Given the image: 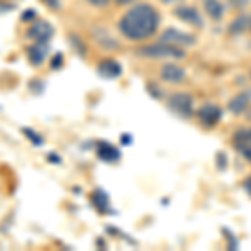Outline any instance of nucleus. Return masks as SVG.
I'll list each match as a JSON object with an SVG mask.
<instances>
[{"label":"nucleus","instance_id":"1","mask_svg":"<svg viewBox=\"0 0 251 251\" xmlns=\"http://www.w3.org/2000/svg\"><path fill=\"white\" fill-rule=\"evenodd\" d=\"M159 15L148 3L136 5L134 9L127 10L119 22L121 32L131 40H143L151 37L157 29Z\"/></svg>","mask_w":251,"mask_h":251},{"label":"nucleus","instance_id":"2","mask_svg":"<svg viewBox=\"0 0 251 251\" xmlns=\"http://www.w3.org/2000/svg\"><path fill=\"white\" fill-rule=\"evenodd\" d=\"M54 34V27L46 20H34L32 25L27 29V37L34 42H49Z\"/></svg>","mask_w":251,"mask_h":251},{"label":"nucleus","instance_id":"3","mask_svg":"<svg viewBox=\"0 0 251 251\" xmlns=\"http://www.w3.org/2000/svg\"><path fill=\"white\" fill-rule=\"evenodd\" d=\"M141 54L146 57H184V52L179 50L176 46H169V44H159V46H148L141 50Z\"/></svg>","mask_w":251,"mask_h":251},{"label":"nucleus","instance_id":"4","mask_svg":"<svg viewBox=\"0 0 251 251\" xmlns=\"http://www.w3.org/2000/svg\"><path fill=\"white\" fill-rule=\"evenodd\" d=\"M169 107L183 117L193 114V99L188 94H174L169 97Z\"/></svg>","mask_w":251,"mask_h":251},{"label":"nucleus","instance_id":"5","mask_svg":"<svg viewBox=\"0 0 251 251\" xmlns=\"http://www.w3.org/2000/svg\"><path fill=\"white\" fill-rule=\"evenodd\" d=\"M161 42L169 44V46H191L194 44V39L189 34H184V32L177 30V29H169L166 30L161 37Z\"/></svg>","mask_w":251,"mask_h":251},{"label":"nucleus","instance_id":"6","mask_svg":"<svg viewBox=\"0 0 251 251\" xmlns=\"http://www.w3.org/2000/svg\"><path fill=\"white\" fill-rule=\"evenodd\" d=\"M198 117H200V121L203 123L204 126H208V127H211L218 123V121L221 119V109L216 107L214 104H206L200 109V112H198Z\"/></svg>","mask_w":251,"mask_h":251},{"label":"nucleus","instance_id":"7","mask_svg":"<svg viewBox=\"0 0 251 251\" xmlns=\"http://www.w3.org/2000/svg\"><path fill=\"white\" fill-rule=\"evenodd\" d=\"M49 54V46L47 42H34V46L27 49V57L32 62V66H40L44 62V59Z\"/></svg>","mask_w":251,"mask_h":251},{"label":"nucleus","instance_id":"8","mask_svg":"<svg viewBox=\"0 0 251 251\" xmlns=\"http://www.w3.org/2000/svg\"><path fill=\"white\" fill-rule=\"evenodd\" d=\"M161 77H163L166 82H183L186 77V72L181 67H177L176 64H166L163 67V72H161Z\"/></svg>","mask_w":251,"mask_h":251},{"label":"nucleus","instance_id":"9","mask_svg":"<svg viewBox=\"0 0 251 251\" xmlns=\"http://www.w3.org/2000/svg\"><path fill=\"white\" fill-rule=\"evenodd\" d=\"M176 15L184 22L191 24V25L196 27H203V19H201L200 12L193 7H177L176 9Z\"/></svg>","mask_w":251,"mask_h":251},{"label":"nucleus","instance_id":"10","mask_svg":"<svg viewBox=\"0 0 251 251\" xmlns=\"http://www.w3.org/2000/svg\"><path fill=\"white\" fill-rule=\"evenodd\" d=\"M234 143H236V148L246 156V159L251 161V129H243V131L236 132Z\"/></svg>","mask_w":251,"mask_h":251},{"label":"nucleus","instance_id":"11","mask_svg":"<svg viewBox=\"0 0 251 251\" xmlns=\"http://www.w3.org/2000/svg\"><path fill=\"white\" fill-rule=\"evenodd\" d=\"M251 106V92L246 91V92H241L240 96H236L234 99L229 102V109L234 114H243L246 112Z\"/></svg>","mask_w":251,"mask_h":251},{"label":"nucleus","instance_id":"12","mask_svg":"<svg viewBox=\"0 0 251 251\" xmlns=\"http://www.w3.org/2000/svg\"><path fill=\"white\" fill-rule=\"evenodd\" d=\"M97 71H99V74L102 75V77L114 79V77H119L123 69H121V66L116 62V60H104Z\"/></svg>","mask_w":251,"mask_h":251},{"label":"nucleus","instance_id":"13","mask_svg":"<svg viewBox=\"0 0 251 251\" xmlns=\"http://www.w3.org/2000/svg\"><path fill=\"white\" fill-rule=\"evenodd\" d=\"M204 9L211 19H221L225 14V7L220 0H204Z\"/></svg>","mask_w":251,"mask_h":251},{"label":"nucleus","instance_id":"14","mask_svg":"<svg viewBox=\"0 0 251 251\" xmlns=\"http://www.w3.org/2000/svg\"><path fill=\"white\" fill-rule=\"evenodd\" d=\"M99 156L102 157V159H106V161H114L119 157V151H117L116 148H112L111 144H100L99 146Z\"/></svg>","mask_w":251,"mask_h":251},{"label":"nucleus","instance_id":"15","mask_svg":"<svg viewBox=\"0 0 251 251\" xmlns=\"http://www.w3.org/2000/svg\"><path fill=\"white\" fill-rule=\"evenodd\" d=\"M246 25H250V24H246V17H238V19L233 22L231 32H241Z\"/></svg>","mask_w":251,"mask_h":251},{"label":"nucleus","instance_id":"16","mask_svg":"<svg viewBox=\"0 0 251 251\" xmlns=\"http://www.w3.org/2000/svg\"><path fill=\"white\" fill-rule=\"evenodd\" d=\"M87 2L92 3V5H96V7H104V5H107L109 0H87Z\"/></svg>","mask_w":251,"mask_h":251},{"label":"nucleus","instance_id":"17","mask_svg":"<svg viewBox=\"0 0 251 251\" xmlns=\"http://www.w3.org/2000/svg\"><path fill=\"white\" fill-rule=\"evenodd\" d=\"M245 188H246V191H248V194L251 196V177H248V179L245 181Z\"/></svg>","mask_w":251,"mask_h":251},{"label":"nucleus","instance_id":"18","mask_svg":"<svg viewBox=\"0 0 251 251\" xmlns=\"http://www.w3.org/2000/svg\"><path fill=\"white\" fill-rule=\"evenodd\" d=\"M117 3H121V5H124V3H131L132 0H116Z\"/></svg>","mask_w":251,"mask_h":251},{"label":"nucleus","instance_id":"19","mask_svg":"<svg viewBox=\"0 0 251 251\" xmlns=\"http://www.w3.org/2000/svg\"><path fill=\"white\" fill-rule=\"evenodd\" d=\"M163 2H168L169 3V2H176V0H163Z\"/></svg>","mask_w":251,"mask_h":251},{"label":"nucleus","instance_id":"20","mask_svg":"<svg viewBox=\"0 0 251 251\" xmlns=\"http://www.w3.org/2000/svg\"><path fill=\"white\" fill-rule=\"evenodd\" d=\"M248 27H250V29H251V17H250V25H248Z\"/></svg>","mask_w":251,"mask_h":251}]
</instances>
